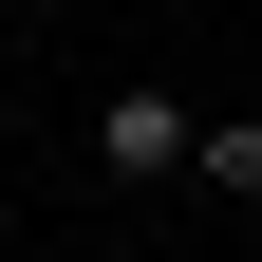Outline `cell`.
Wrapping results in <instances>:
<instances>
[{"label":"cell","mask_w":262,"mask_h":262,"mask_svg":"<svg viewBox=\"0 0 262 262\" xmlns=\"http://www.w3.org/2000/svg\"><path fill=\"white\" fill-rule=\"evenodd\" d=\"M94 169H113V187H169V169H187V94L113 75V94H94Z\"/></svg>","instance_id":"1"},{"label":"cell","mask_w":262,"mask_h":262,"mask_svg":"<svg viewBox=\"0 0 262 262\" xmlns=\"http://www.w3.org/2000/svg\"><path fill=\"white\" fill-rule=\"evenodd\" d=\"M187 187L206 206H262V113H187Z\"/></svg>","instance_id":"2"}]
</instances>
